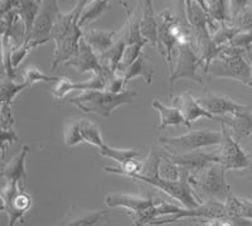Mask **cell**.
<instances>
[{
	"instance_id": "cell-1",
	"label": "cell",
	"mask_w": 252,
	"mask_h": 226,
	"mask_svg": "<svg viewBox=\"0 0 252 226\" xmlns=\"http://www.w3.org/2000/svg\"><path fill=\"white\" fill-rule=\"evenodd\" d=\"M161 162V154L157 152H150L149 155L143 160V171L139 175H135L134 180H138L146 185L160 189L164 193L182 203L187 209H195L201 206L202 201L198 197L193 187L189 182L184 181L166 180L159 175V166Z\"/></svg>"
},
{
	"instance_id": "cell-2",
	"label": "cell",
	"mask_w": 252,
	"mask_h": 226,
	"mask_svg": "<svg viewBox=\"0 0 252 226\" xmlns=\"http://www.w3.org/2000/svg\"><path fill=\"white\" fill-rule=\"evenodd\" d=\"M139 92L135 90H124L121 92H111L109 90H85L78 96L69 98L67 103L73 104L86 114H96L109 117L123 105H131Z\"/></svg>"
},
{
	"instance_id": "cell-3",
	"label": "cell",
	"mask_w": 252,
	"mask_h": 226,
	"mask_svg": "<svg viewBox=\"0 0 252 226\" xmlns=\"http://www.w3.org/2000/svg\"><path fill=\"white\" fill-rule=\"evenodd\" d=\"M208 75L212 77L231 78L251 87L252 69L247 61V51L229 44L220 47L216 57L209 63Z\"/></svg>"
},
{
	"instance_id": "cell-4",
	"label": "cell",
	"mask_w": 252,
	"mask_h": 226,
	"mask_svg": "<svg viewBox=\"0 0 252 226\" xmlns=\"http://www.w3.org/2000/svg\"><path fill=\"white\" fill-rule=\"evenodd\" d=\"M226 172L227 169L222 164L215 162L197 172L188 182L202 202L215 200L224 203L232 193L226 181Z\"/></svg>"
},
{
	"instance_id": "cell-5",
	"label": "cell",
	"mask_w": 252,
	"mask_h": 226,
	"mask_svg": "<svg viewBox=\"0 0 252 226\" xmlns=\"http://www.w3.org/2000/svg\"><path fill=\"white\" fill-rule=\"evenodd\" d=\"M178 55L175 66L173 67L169 77V89L177 80L188 78L190 81L203 85L206 80V75H208L207 66L201 56L198 55L193 44L186 46H177Z\"/></svg>"
},
{
	"instance_id": "cell-6",
	"label": "cell",
	"mask_w": 252,
	"mask_h": 226,
	"mask_svg": "<svg viewBox=\"0 0 252 226\" xmlns=\"http://www.w3.org/2000/svg\"><path fill=\"white\" fill-rule=\"evenodd\" d=\"M32 206V197L24 191V185L14 181H5L1 187V207L0 210L9 216V225L14 226L23 221L24 215Z\"/></svg>"
},
{
	"instance_id": "cell-7",
	"label": "cell",
	"mask_w": 252,
	"mask_h": 226,
	"mask_svg": "<svg viewBox=\"0 0 252 226\" xmlns=\"http://www.w3.org/2000/svg\"><path fill=\"white\" fill-rule=\"evenodd\" d=\"M222 141V132L212 130H192L179 137L159 138L161 146L166 151H181V152H193L206 147L220 146Z\"/></svg>"
},
{
	"instance_id": "cell-8",
	"label": "cell",
	"mask_w": 252,
	"mask_h": 226,
	"mask_svg": "<svg viewBox=\"0 0 252 226\" xmlns=\"http://www.w3.org/2000/svg\"><path fill=\"white\" fill-rule=\"evenodd\" d=\"M60 13L57 0H42L39 13L35 18L31 35L27 38V40L31 43L32 48L34 49L46 43L52 42V29Z\"/></svg>"
},
{
	"instance_id": "cell-9",
	"label": "cell",
	"mask_w": 252,
	"mask_h": 226,
	"mask_svg": "<svg viewBox=\"0 0 252 226\" xmlns=\"http://www.w3.org/2000/svg\"><path fill=\"white\" fill-rule=\"evenodd\" d=\"M218 163H220L227 171L229 169H246L250 167L251 158L242 151L238 141L229 132L228 126L222 123V141L217 152Z\"/></svg>"
},
{
	"instance_id": "cell-10",
	"label": "cell",
	"mask_w": 252,
	"mask_h": 226,
	"mask_svg": "<svg viewBox=\"0 0 252 226\" xmlns=\"http://www.w3.org/2000/svg\"><path fill=\"white\" fill-rule=\"evenodd\" d=\"M107 77H109L107 70L103 74L92 75V78L82 81V82H73L67 77H60V80L53 86L51 94L56 100H63L73 90H81V91H85V90H106Z\"/></svg>"
},
{
	"instance_id": "cell-11",
	"label": "cell",
	"mask_w": 252,
	"mask_h": 226,
	"mask_svg": "<svg viewBox=\"0 0 252 226\" xmlns=\"http://www.w3.org/2000/svg\"><path fill=\"white\" fill-rule=\"evenodd\" d=\"M173 162L181 167L182 176H183V181L188 182L189 178L194 176L197 172L203 169L208 164L215 163L217 162V154L215 153H204L198 152V151H193V152H188L186 154H166Z\"/></svg>"
},
{
	"instance_id": "cell-12",
	"label": "cell",
	"mask_w": 252,
	"mask_h": 226,
	"mask_svg": "<svg viewBox=\"0 0 252 226\" xmlns=\"http://www.w3.org/2000/svg\"><path fill=\"white\" fill-rule=\"evenodd\" d=\"M83 37L82 27L78 24V18L73 22L72 27L69 28L68 33L64 36L60 43L56 44L55 53H53V62H52V70L55 71L61 63H66L71 60L78 52L80 42Z\"/></svg>"
},
{
	"instance_id": "cell-13",
	"label": "cell",
	"mask_w": 252,
	"mask_h": 226,
	"mask_svg": "<svg viewBox=\"0 0 252 226\" xmlns=\"http://www.w3.org/2000/svg\"><path fill=\"white\" fill-rule=\"evenodd\" d=\"M66 66L73 67L81 75L86 74V72H91L92 75L106 72V69L103 67L100 60V56L94 51V48L90 46L83 37L80 42L78 52L71 60L67 61Z\"/></svg>"
},
{
	"instance_id": "cell-14",
	"label": "cell",
	"mask_w": 252,
	"mask_h": 226,
	"mask_svg": "<svg viewBox=\"0 0 252 226\" xmlns=\"http://www.w3.org/2000/svg\"><path fill=\"white\" fill-rule=\"evenodd\" d=\"M173 105L178 106L181 113L183 114L186 126L190 128L193 123H195L199 119H209V120H222V116H216L211 113L207 112L201 104L198 103L197 98H194L189 91L183 92L182 95H178L173 98Z\"/></svg>"
},
{
	"instance_id": "cell-15",
	"label": "cell",
	"mask_w": 252,
	"mask_h": 226,
	"mask_svg": "<svg viewBox=\"0 0 252 226\" xmlns=\"http://www.w3.org/2000/svg\"><path fill=\"white\" fill-rule=\"evenodd\" d=\"M177 17L166 9L160 14L157 15L158 19V37H159V52L165 58L170 72L173 70V51L177 48V39L172 33V23Z\"/></svg>"
},
{
	"instance_id": "cell-16",
	"label": "cell",
	"mask_w": 252,
	"mask_h": 226,
	"mask_svg": "<svg viewBox=\"0 0 252 226\" xmlns=\"http://www.w3.org/2000/svg\"><path fill=\"white\" fill-rule=\"evenodd\" d=\"M197 100L207 112L216 116H226V115L235 114L240 110L249 108L246 105L236 103L235 100L227 98L224 95H218L211 91H204L203 94L197 96Z\"/></svg>"
},
{
	"instance_id": "cell-17",
	"label": "cell",
	"mask_w": 252,
	"mask_h": 226,
	"mask_svg": "<svg viewBox=\"0 0 252 226\" xmlns=\"http://www.w3.org/2000/svg\"><path fill=\"white\" fill-rule=\"evenodd\" d=\"M107 206L110 209H115V207H123V209L127 210L130 215L139 214L145 210L150 209L154 205L159 202V200L152 197H144V196L139 195H126V193H112V195H107L105 198Z\"/></svg>"
},
{
	"instance_id": "cell-18",
	"label": "cell",
	"mask_w": 252,
	"mask_h": 226,
	"mask_svg": "<svg viewBox=\"0 0 252 226\" xmlns=\"http://www.w3.org/2000/svg\"><path fill=\"white\" fill-rule=\"evenodd\" d=\"M121 29L119 31H105V29L90 28L83 31V38L94 48L98 56L109 51L120 38Z\"/></svg>"
},
{
	"instance_id": "cell-19",
	"label": "cell",
	"mask_w": 252,
	"mask_h": 226,
	"mask_svg": "<svg viewBox=\"0 0 252 226\" xmlns=\"http://www.w3.org/2000/svg\"><path fill=\"white\" fill-rule=\"evenodd\" d=\"M227 216L235 225H252V201L245 197H237L235 195L228 196L224 202Z\"/></svg>"
},
{
	"instance_id": "cell-20",
	"label": "cell",
	"mask_w": 252,
	"mask_h": 226,
	"mask_svg": "<svg viewBox=\"0 0 252 226\" xmlns=\"http://www.w3.org/2000/svg\"><path fill=\"white\" fill-rule=\"evenodd\" d=\"M222 123L228 126L233 137L241 141L252 135V113L250 108L235 113V114L222 116Z\"/></svg>"
},
{
	"instance_id": "cell-21",
	"label": "cell",
	"mask_w": 252,
	"mask_h": 226,
	"mask_svg": "<svg viewBox=\"0 0 252 226\" xmlns=\"http://www.w3.org/2000/svg\"><path fill=\"white\" fill-rule=\"evenodd\" d=\"M29 153V147L23 146L22 151L14 157H12L8 162L1 167V176L5 181H14L19 184L24 185L27 180V168L26 159Z\"/></svg>"
},
{
	"instance_id": "cell-22",
	"label": "cell",
	"mask_w": 252,
	"mask_h": 226,
	"mask_svg": "<svg viewBox=\"0 0 252 226\" xmlns=\"http://www.w3.org/2000/svg\"><path fill=\"white\" fill-rule=\"evenodd\" d=\"M109 214V210H85L80 207H71L67 215L62 219V225L91 226L96 225Z\"/></svg>"
},
{
	"instance_id": "cell-23",
	"label": "cell",
	"mask_w": 252,
	"mask_h": 226,
	"mask_svg": "<svg viewBox=\"0 0 252 226\" xmlns=\"http://www.w3.org/2000/svg\"><path fill=\"white\" fill-rule=\"evenodd\" d=\"M154 69L155 67L148 61V58L141 53V55L139 56L127 69L124 70L120 75H123L125 83H127L130 80H132V78L135 77H143L144 80H145V82L148 83V85H150V83H152L153 75H154Z\"/></svg>"
},
{
	"instance_id": "cell-24",
	"label": "cell",
	"mask_w": 252,
	"mask_h": 226,
	"mask_svg": "<svg viewBox=\"0 0 252 226\" xmlns=\"http://www.w3.org/2000/svg\"><path fill=\"white\" fill-rule=\"evenodd\" d=\"M152 106L153 109L159 113V115H160V123L158 125V128L160 129V130H163V129L168 128L170 125H186L183 114H182L178 106H166L164 104H161L158 99H155L153 101Z\"/></svg>"
},
{
	"instance_id": "cell-25",
	"label": "cell",
	"mask_w": 252,
	"mask_h": 226,
	"mask_svg": "<svg viewBox=\"0 0 252 226\" xmlns=\"http://www.w3.org/2000/svg\"><path fill=\"white\" fill-rule=\"evenodd\" d=\"M141 5V18H140V31L143 37L148 42L159 49V37H158V19L157 15L153 12V8H146Z\"/></svg>"
},
{
	"instance_id": "cell-26",
	"label": "cell",
	"mask_w": 252,
	"mask_h": 226,
	"mask_svg": "<svg viewBox=\"0 0 252 226\" xmlns=\"http://www.w3.org/2000/svg\"><path fill=\"white\" fill-rule=\"evenodd\" d=\"M40 5H42V0H17V5H15L14 10L23 22L27 38L31 35L35 18L39 13Z\"/></svg>"
},
{
	"instance_id": "cell-27",
	"label": "cell",
	"mask_w": 252,
	"mask_h": 226,
	"mask_svg": "<svg viewBox=\"0 0 252 226\" xmlns=\"http://www.w3.org/2000/svg\"><path fill=\"white\" fill-rule=\"evenodd\" d=\"M110 1L111 0H91V1L87 0L82 10H81L80 18H78L80 27L86 26V24L91 23L94 19L101 17L109 9Z\"/></svg>"
},
{
	"instance_id": "cell-28",
	"label": "cell",
	"mask_w": 252,
	"mask_h": 226,
	"mask_svg": "<svg viewBox=\"0 0 252 226\" xmlns=\"http://www.w3.org/2000/svg\"><path fill=\"white\" fill-rule=\"evenodd\" d=\"M78 128H80L83 143L91 144V146L96 147L97 149L106 146V143L103 142V138L101 135V130L98 125L87 120V119H80L78 120Z\"/></svg>"
},
{
	"instance_id": "cell-29",
	"label": "cell",
	"mask_w": 252,
	"mask_h": 226,
	"mask_svg": "<svg viewBox=\"0 0 252 226\" xmlns=\"http://www.w3.org/2000/svg\"><path fill=\"white\" fill-rule=\"evenodd\" d=\"M98 154L115 160L119 166H123V164H125L126 162H129L131 159L141 158V153L139 152L138 149H118L112 148L107 144L98 149Z\"/></svg>"
},
{
	"instance_id": "cell-30",
	"label": "cell",
	"mask_w": 252,
	"mask_h": 226,
	"mask_svg": "<svg viewBox=\"0 0 252 226\" xmlns=\"http://www.w3.org/2000/svg\"><path fill=\"white\" fill-rule=\"evenodd\" d=\"M29 83L26 81L22 82H15L12 78H3L1 80V103L12 105L13 100L17 98V95L29 87Z\"/></svg>"
},
{
	"instance_id": "cell-31",
	"label": "cell",
	"mask_w": 252,
	"mask_h": 226,
	"mask_svg": "<svg viewBox=\"0 0 252 226\" xmlns=\"http://www.w3.org/2000/svg\"><path fill=\"white\" fill-rule=\"evenodd\" d=\"M238 32H240V29L236 28L229 22L220 23L218 28L212 33V43L216 47L228 46L231 40L233 39V37L237 35Z\"/></svg>"
},
{
	"instance_id": "cell-32",
	"label": "cell",
	"mask_w": 252,
	"mask_h": 226,
	"mask_svg": "<svg viewBox=\"0 0 252 226\" xmlns=\"http://www.w3.org/2000/svg\"><path fill=\"white\" fill-rule=\"evenodd\" d=\"M207 8L208 14L218 23H224L231 19L228 0H207Z\"/></svg>"
},
{
	"instance_id": "cell-33",
	"label": "cell",
	"mask_w": 252,
	"mask_h": 226,
	"mask_svg": "<svg viewBox=\"0 0 252 226\" xmlns=\"http://www.w3.org/2000/svg\"><path fill=\"white\" fill-rule=\"evenodd\" d=\"M22 77H23V81L28 82L31 86L37 82H52V81L57 82L60 80V77L48 76V75L44 74L43 71H40L38 67L33 66V65H29V66L24 67Z\"/></svg>"
},
{
	"instance_id": "cell-34",
	"label": "cell",
	"mask_w": 252,
	"mask_h": 226,
	"mask_svg": "<svg viewBox=\"0 0 252 226\" xmlns=\"http://www.w3.org/2000/svg\"><path fill=\"white\" fill-rule=\"evenodd\" d=\"M63 142L67 147H76L83 143L80 128H78V120L66 124V126L63 129Z\"/></svg>"
},
{
	"instance_id": "cell-35",
	"label": "cell",
	"mask_w": 252,
	"mask_h": 226,
	"mask_svg": "<svg viewBox=\"0 0 252 226\" xmlns=\"http://www.w3.org/2000/svg\"><path fill=\"white\" fill-rule=\"evenodd\" d=\"M228 22L240 31H252V6L247 5L242 12L231 18Z\"/></svg>"
},
{
	"instance_id": "cell-36",
	"label": "cell",
	"mask_w": 252,
	"mask_h": 226,
	"mask_svg": "<svg viewBox=\"0 0 252 226\" xmlns=\"http://www.w3.org/2000/svg\"><path fill=\"white\" fill-rule=\"evenodd\" d=\"M31 43L28 40H24L22 44H18V46H12L10 47V61H12V65L15 70L18 69L20 63L23 62L24 58L28 56L29 52L32 51Z\"/></svg>"
},
{
	"instance_id": "cell-37",
	"label": "cell",
	"mask_w": 252,
	"mask_h": 226,
	"mask_svg": "<svg viewBox=\"0 0 252 226\" xmlns=\"http://www.w3.org/2000/svg\"><path fill=\"white\" fill-rule=\"evenodd\" d=\"M18 142V135L13 130V128H1V157H5L6 153V144H12Z\"/></svg>"
},
{
	"instance_id": "cell-38",
	"label": "cell",
	"mask_w": 252,
	"mask_h": 226,
	"mask_svg": "<svg viewBox=\"0 0 252 226\" xmlns=\"http://www.w3.org/2000/svg\"><path fill=\"white\" fill-rule=\"evenodd\" d=\"M250 0H228L229 8V17L233 18L244 10L249 5Z\"/></svg>"
},
{
	"instance_id": "cell-39",
	"label": "cell",
	"mask_w": 252,
	"mask_h": 226,
	"mask_svg": "<svg viewBox=\"0 0 252 226\" xmlns=\"http://www.w3.org/2000/svg\"><path fill=\"white\" fill-rule=\"evenodd\" d=\"M15 5H17V0H0V13L3 15L10 10H14Z\"/></svg>"
},
{
	"instance_id": "cell-40",
	"label": "cell",
	"mask_w": 252,
	"mask_h": 226,
	"mask_svg": "<svg viewBox=\"0 0 252 226\" xmlns=\"http://www.w3.org/2000/svg\"><path fill=\"white\" fill-rule=\"evenodd\" d=\"M193 1H195V3L199 4V5H201L202 8H203L204 10L208 13V8H207V0H193Z\"/></svg>"
},
{
	"instance_id": "cell-41",
	"label": "cell",
	"mask_w": 252,
	"mask_h": 226,
	"mask_svg": "<svg viewBox=\"0 0 252 226\" xmlns=\"http://www.w3.org/2000/svg\"><path fill=\"white\" fill-rule=\"evenodd\" d=\"M140 3L146 8H153V0H140Z\"/></svg>"
},
{
	"instance_id": "cell-42",
	"label": "cell",
	"mask_w": 252,
	"mask_h": 226,
	"mask_svg": "<svg viewBox=\"0 0 252 226\" xmlns=\"http://www.w3.org/2000/svg\"><path fill=\"white\" fill-rule=\"evenodd\" d=\"M247 57L250 58V63H251V69H252V55H251V49H249V51H247Z\"/></svg>"
},
{
	"instance_id": "cell-43",
	"label": "cell",
	"mask_w": 252,
	"mask_h": 226,
	"mask_svg": "<svg viewBox=\"0 0 252 226\" xmlns=\"http://www.w3.org/2000/svg\"><path fill=\"white\" fill-rule=\"evenodd\" d=\"M251 87H252V85H251Z\"/></svg>"
}]
</instances>
